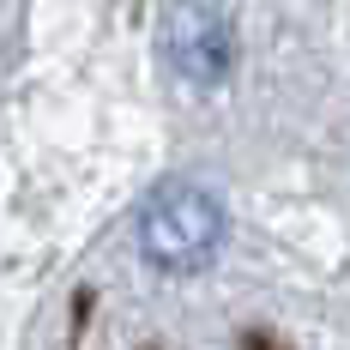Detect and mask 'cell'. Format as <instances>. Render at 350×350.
Returning <instances> with one entry per match:
<instances>
[{
  "label": "cell",
  "instance_id": "7a4b0ae2",
  "mask_svg": "<svg viewBox=\"0 0 350 350\" xmlns=\"http://www.w3.org/2000/svg\"><path fill=\"white\" fill-rule=\"evenodd\" d=\"M163 49H170V67L187 79V85H200V91H217L224 79H230V61H236V49H230V25L200 6V0H175L170 18H163Z\"/></svg>",
  "mask_w": 350,
  "mask_h": 350
},
{
  "label": "cell",
  "instance_id": "6da1fadb",
  "mask_svg": "<svg viewBox=\"0 0 350 350\" xmlns=\"http://www.w3.org/2000/svg\"><path fill=\"white\" fill-rule=\"evenodd\" d=\"M139 247L157 272H200L224 247V200L200 181H170L139 217Z\"/></svg>",
  "mask_w": 350,
  "mask_h": 350
}]
</instances>
